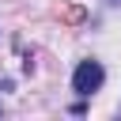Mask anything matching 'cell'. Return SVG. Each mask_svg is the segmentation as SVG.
Listing matches in <instances>:
<instances>
[{"instance_id": "cell-1", "label": "cell", "mask_w": 121, "mask_h": 121, "mask_svg": "<svg viewBox=\"0 0 121 121\" xmlns=\"http://www.w3.org/2000/svg\"><path fill=\"white\" fill-rule=\"evenodd\" d=\"M102 79H106L102 64H98V60H83V64L76 68V76H72V87H76L79 95H91V91L102 87Z\"/></svg>"}]
</instances>
